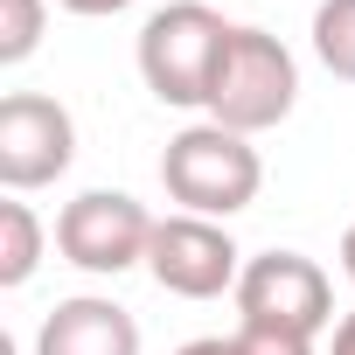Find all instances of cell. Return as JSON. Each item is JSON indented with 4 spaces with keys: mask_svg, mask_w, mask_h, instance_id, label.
<instances>
[{
    "mask_svg": "<svg viewBox=\"0 0 355 355\" xmlns=\"http://www.w3.org/2000/svg\"><path fill=\"white\" fill-rule=\"evenodd\" d=\"M153 223L160 216L125 189H77L56 209V251H63V265H77L91 279H119V272L146 265Z\"/></svg>",
    "mask_w": 355,
    "mask_h": 355,
    "instance_id": "4",
    "label": "cell"
},
{
    "mask_svg": "<svg viewBox=\"0 0 355 355\" xmlns=\"http://www.w3.org/2000/svg\"><path fill=\"white\" fill-rule=\"evenodd\" d=\"M230 300H237V320H272V327H293V334H313V341L334 327V279L306 251L244 258V279H237Z\"/></svg>",
    "mask_w": 355,
    "mask_h": 355,
    "instance_id": "7",
    "label": "cell"
},
{
    "mask_svg": "<svg viewBox=\"0 0 355 355\" xmlns=\"http://www.w3.org/2000/svg\"><path fill=\"white\" fill-rule=\"evenodd\" d=\"M293 105H300V56L279 35L237 21V35L223 49V70H216V91H209V119L258 139V132L286 125Z\"/></svg>",
    "mask_w": 355,
    "mask_h": 355,
    "instance_id": "3",
    "label": "cell"
},
{
    "mask_svg": "<svg viewBox=\"0 0 355 355\" xmlns=\"http://www.w3.org/2000/svg\"><path fill=\"white\" fill-rule=\"evenodd\" d=\"M42 244H49V230H42V216L21 196L0 202V286H8V293L42 272Z\"/></svg>",
    "mask_w": 355,
    "mask_h": 355,
    "instance_id": "9",
    "label": "cell"
},
{
    "mask_svg": "<svg viewBox=\"0 0 355 355\" xmlns=\"http://www.w3.org/2000/svg\"><path fill=\"white\" fill-rule=\"evenodd\" d=\"M35 355H139V320L112 293H70L42 313Z\"/></svg>",
    "mask_w": 355,
    "mask_h": 355,
    "instance_id": "8",
    "label": "cell"
},
{
    "mask_svg": "<svg viewBox=\"0 0 355 355\" xmlns=\"http://www.w3.org/2000/svg\"><path fill=\"white\" fill-rule=\"evenodd\" d=\"M174 355H237V341H223V334H202V341H182Z\"/></svg>",
    "mask_w": 355,
    "mask_h": 355,
    "instance_id": "15",
    "label": "cell"
},
{
    "mask_svg": "<svg viewBox=\"0 0 355 355\" xmlns=\"http://www.w3.org/2000/svg\"><path fill=\"white\" fill-rule=\"evenodd\" d=\"M70 160H77V119L63 98H42V91L0 98V189L8 196H35L63 182Z\"/></svg>",
    "mask_w": 355,
    "mask_h": 355,
    "instance_id": "6",
    "label": "cell"
},
{
    "mask_svg": "<svg viewBox=\"0 0 355 355\" xmlns=\"http://www.w3.org/2000/svg\"><path fill=\"white\" fill-rule=\"evenodd\" d=\"M146 272H153V286L174 293V300H223V293H237V279H244V251H237L230 223H209V216L174 209V216L153 223Z\"/></svg>",
    "mask_w": 355,
    "mask_h": 355,
    "instance_id": "5",
    "label": "cell"
},
{
    "mask_svg": "<svg viewBox=\"0 0 355 355\" xmlns=\"http://www.w3.org/2000/svg\"><path fill=\"white\" fill-rule=\"evenodd\" d=\"M237 21H223L209 0H167L139 21V42H132V63L146 77V91L174 112H209V91H216V70H223V49H230Z\"/></svg>",
    "mask_w": 355,
    "mask_h": 355,
    "instance_id": "1",
    "label": "cell"
},
{
    "mask_svg": "<svg viewBox=\"0 0 355 355\" xmlns=\"http://www.w3.org/2000/svg\"><path fill=\"white\" fill-rule=\"evenodd\" d=\"M237 355H320L313 334H293V327H272V320H237Z\"/></svg>",
    "mask_w": 355,
    "mask_h": 355,
    "instance_id": "12",
    "label": "cell"
},
{
    "mask_svg": "<svg viewBox=\"0 0 355 355\" xmlns=\"http://www.w3.org/2000/svg\"><path fill=\"white\" fill-rule=\"evenodd\" d=\"M341 279L355 286V216H348V230H341Z\"/></svg>",
    "mask_w": 355,
    "mask_h": 355,
    "instance_id": "16",
    "label": "cell"
},
{
    "mask_svg": "<svg viewBox=\"0 0 355 355\" xmlns=\"http://www.w3.org/2000/svg\"><path fill=\"white\" fill-rule=\"evenodd\" d=\"M160 189L174 209H189V216H209V223H230L237 209L258 202L265 189V160L244 132L216 125V119H196L167 139L160 153Z\"/></svg>",
    "mask_w": 355,
    "mask_h": 355,
    "instance_id": "2",
    "label": "cell"
},
{
    "mask_svg": "<svg viewBox=\"0 0 355 355\" xmlns=\"http://www.w3.org/2000/svg\"><path fill=\"white\" fill-rule=\"evenodd\" d=\"M327 355H355V306H348V313L327 327Z\"/></svg>",
    "mask_w": 355,
    "mask_h": 355,
    "instance_id": "14",
    "label": "cell"
},
{
    "mask_svg": "<svg viewBox=\"0 0 355 355\" xmlns=\"http://www.w3.org/2000/svg\"><path fill=\"white\" fill-rule=\"evenodd\" d=\"M313 56L327 77L355 84V0H320L313 8Z\"/></svg>",
    "mask_w": 355,
    "mask_h": 355,
    "instance_id": "10",
    "label": "cell"
},
{
    "mask_svg": "<svg viewBox=\"0 0 355 355\" xmlns=\"http://www.w3.org/2000/svg\"><path fill=\"white\" fill-rule=\"evenodd\" d=\"M49 28V0H0V63H28Z\"/></svg>",
    "mask_w": 355,
    "mask_h": 355,
    "instance_id": "11",
    "label": "cell"
},
{
    "mask_svg": "<svg viewBox=\"0 0 355 355\" xmlns=\"http://www.w3.org/2000/svg\"><path fill=\"white\" fill-rule=\"evenodd\" d=\"M63 15H84V21H105V15H125V8H139V0H56Z\"/></svg>",
    "mask_w": 355,
    "mask_h": 355,
    "instance_id": "13",
    "label": "cell"
}]
</instances>
